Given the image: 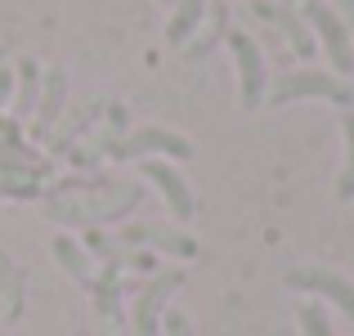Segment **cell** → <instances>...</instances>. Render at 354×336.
<instances>
[{
    "label": "cell",
    "instance_id": "6da1fadb",
    "mask_svg": "<svg viewBox=\"0 0 354 336\" xmlns=\"http://www.w3.org/2000/svg\"><path fill=\"white\" fill-rule=\"evenodd\" d=\"M301 99H323V104H337L341 112L354 108V86L337 72H323V68H292V72H278L269 77V108H287V104H301Z\"/></svg>",
    "mask_w": 354,
    "mask_h": 336
},
{
    "label": "cell",
    "instance_id": "9c48e42d",
    "mask_svg": "<svg viewBox=\"0 0 354 336\" xmlns=\"http://www.w3.org/2000/svg\"><path fill=\"white\" fill-rule=\"evenodd\" d=\"M139 175H144V180H148V184H153V189L166 198V207H171V216L180 220V224L198 216V198H193L189 180L180 175V166L162 162V157H148V162H139Z\"/></svg>",
    "mask_w": 354,
    "mask_h": 336
},
{
    "label": "cell",
    "instance_id": "d6986e66",
    "mask_svg": "<svg viewBox=\"0 0 354 336\" xmlns=\"http://www.w3.org/2000/svg\"><path fill=\"white\" fill-rule=\"evenodd\" d=\"M296 323H301V336H337L332 332L328 310H323V301H310V296L296 305Z\"/></svg>",
    "mask_w": 354,
    "mask_h": 336
},
{
    "label": "cell",
    "instance_id": "9a60e30c",
    "mask_svg": "<svg viewBox=\"0 0 354 336\" xmlns=\"http://www.w3.org/2000/svg\"><path fill=\"white\" fill-rule=\"evenodd\" d=\"M207 5H211V0H175V5H171V23H166V41L184 50V45L198 36L202 18H207Z\"/></svg>",
    "mask_w": 354,
    "mask_h": 336
},
{
    "label": "cell",
    "instance_id": "44dd1931",
    "mask_svg": "<svg viewBox=\"0 0 354 336\" xmlns=\"http://www.w3.org/2000/svg\"><path fill=\"white\" fill-rule=\"evenodd\" d=\"M332 9H337V18L346 23V32H350V41H354V0H328Z\"/></svg>",
    "mask_w": 354,
    "mask_h": 336
},
{
    "label": "cell",
    "instance_id": "8fae6325",
    "mask_svg": "<svg viewBox=\"0 0 354 336\" xmlns=\"http://www.w3.org/2000/svg\"><path fill=\"white\" fill-rule=\"evenodd\" d=\"M63 104H68V72L50 68L41 77V99H36V112H32V135L36 139H50V130L63 117Z\"/></svg>",
    "mask_w": 354,
    "mask_h": 336
},
{
    "label": "cell",
    "instance_id": "cb8c5ba5",
    "mask_svg": "<svg viewBox=\"0 0 354 336\" xmlns=\"http://www.w3.org/2000/svg\"><path fill=\"white\" fill-rule=\"evenodd\" d=\"M287 5H296V0H287Z\"/></svg>",
    "mask_w": 354,
    "mask_h": 336
},
{
    "label": "cell",
    "instance_id": "ffe728a7",
    "mask_svg": "<svg viewBox=\"0 0 354 336\" xmlns=\"http://www.w3.org/2000/svg\"><path fill=\"white\" fill-rule=\"evenodd\" d=\"M162 336H198V328H193V319L184 310H166L162 319Z\"/></svg>",
    "mask_w": 354,
    "mask_h": 336
},
{
    "label": "cell",
    "instance_id": "4fadbf2b",
    "mask_svg": "<svg viewBox=\"0 0 354 336\" xmlns=\"http://www.w3.org/2000/svg\"><path fill=\"white\" fill-rule=\"evenodd\" d=\"M41 63L36 59H18V68H14V121H27L36 112V99H41Z\"/></svg>",
    "mask_w": 354,
    "mask_h": 336
},
{
    "label": "cell",
    "instance_id": "7402d4cb",
    "mask_svg": "<svg viewBox=\"0 0 354 336\" xmlns=\"http://www.w3.org/2000/svg\"><path fill=\"white\" fill-rule=\"evenodd\" d=\"M9 99H14V72H9V68H0V108H5Z\"/></svg>",
    "mask_w": 354,
    "mask_h": 336
},
{
    "label": "cell",
    "instance_id": "ba28073f",
    "mask_svg": "<svg viewBox=\"0 0 354 336\" xmlns=\"http://www.w3.org/2000/svg\"><path fill=\"white\" fill-rule=\"evenodd\" d=\"M144 193L135 184H113L108 198H95V202H77V207H63V202H45L54 220H68V224H108V220H121Z\"/></svg>",
    "mask_w": 354,
    "mask_h": 336
},
{
    "label": "cell",
    "instance_id": "7a4b0ae2",
    "mask_svg": "<svg viewBox=\"0 0 354 336\" xmlns=\"http://www.w3.org/2000/svg\"><path fill=\"white\" fill-rule=\"evenodd\" d=\"M229 54H234V72H238V108L242 112H256L269 95V63H265V50L251 32L242 27H229L225 36Z\"/></svg>",
    "mask_w": 354,
    "mask_h": 336
},
{
    "label": "cell",
    "instance_id": "8992f818",
    "mask_svg": "<svg viewBox=\"0 0 354 336\" xmlns=\"http://www.w3.org/2000/svg\"><path fill=\"white\" fill-rule=\"evenodd\" d=\"M283 283L292 287V292H305L310 301L337 305V310L354 323V283H350L346 274H337V269H323V265H301V269H287Z\"/></svg>",
    "mask_w": 354,
    "mask_h": 336
},
{
    "label": "cell",
    "instance_id": "7c38bea8",
    "mask_svg": "<svg viewBox=\"0 0 354 336\" xmlns=\"http://www.w3.org/2000/svg\"><path fill=\"white\" fill-rule=\"evenodd\" d=\"M229 27H234V23H229V5H225V0H211V5H207V18H202V27H198V36L184 45V59H189V63L207 59V54L229 36Z\"/></svg>",
    "mask_w": 354,
    "mask_h": 336
},
{
    "label": "cell",
    "instance_id": "2e32d148",
    "mask_svg": "<svg viewBox=\"0 0 354 336\" xmlns=\"http://www.w3.org/2000/svg\"><path fill=\"white\" fill-rule=\"evenodd\" d=\"M121 269L117 265H104V274H99L95 283V314L104 323H121Z\"/></svg>",
    "mask_w": 354,
    "mask_h": 336
},
{
    "label": "cell",
    "instance_id": "603a6c76",
    "mask_svg": "<svg viewBox=\"0 0 354 336\" xmlns=\"http://www.w3.org/2000/svg\"><path fill=\"white\" fill-rule=\"evenodd\" d=\"M157 5H175V0H157Z\"/></svg>",
    "mask_w": 354,
    "mask_h": 336
},
{
    "label": "cell",
    "instance_id": "3957f363",
    "mask_svg": "<svg viewBox=\"0 0 354 336\" xmlns=\"http://www.w3.org/2000/svg\"><path fill=\"white\" fill-rule=\"evenodd\" d=\"M301 18L310 23L319 50L328 54L332 72H337V77H350V72H354V41H350L346 23L337 18V9H332L328 0H301Z\"/></svg>",
    "mask_w": 354,
    "mask_h": 336
},
{
    "label": "cell",
    "instance_id": "e0dca14e",
    "mask_svg": "<svg viewBox=\"0 0 354 336\" xmlns=\"http://www.w3.org/2000/svg\"><path fill=\"white\" fill-rule=\"evenodd\" d=\"M23 296H27L23 269L9 256H0V314H5V319H18V314H23Z\"/></svg>",
    "mask_w": 354,
    "mask_h": 336
},
{
    "label": "cell",
    "instance_id": "277c9868",
    "mask_svg": "<svg viewBox=\"0 0 354 336\" xmlns=\"http://www.w3.org/2000/svg\"><path fill=\"white\" fill-rule=\"evenodd\" d=\"M184 287V269H157L130 301V328L135 336H162V319L171 310V296Z\"/></svg>",
    "mask_w": 354,
    "mask_h": 336
},
{
    "label": "cell",
    "instance_id": "30bf717a",
    "mask_svg": "<svg viewBox=\"0 0 354 336\" xmlns=\"http://www.w3.org/2000/svg\"><path fill=\"white\" fill-rule=\"evenodd\" d=\"M126 247H153L162 251V256H175V260H193L198 256V238L184 229H175V224H121L117 233Z\"/></svg>",
    "mask_w": 354,
    "mask_h": 336
},
{
    "label": "cell",
    "instance_id": "5bb4252c",
    "mask_svg": "<svg viewBox=\"0 0 354 336\" xmlns=\"http://www.w3.org/2000/svg\"><path fill=\"white\" fill-rule=\"evenodd\" d=\"M50 251H54L59 269L72 278V283H81V287L95 283V269H90V251H86V242H77V238H68V233H59V238L50 242Z\"/></svg>",
    "mask_w": 354,
    "mask_h": 336
},
{
    "label": "cell",
    "instance_id": "ac0fdd59",
    "mask_svg": "<svg viewBox=\"0 0 354 336\" xmlns=\"http://www.w3.org/2000/svg\"><path fill=\"white\" fill-rule=\"evenodd\" d=\"M341 144H346V162H341V175H337V198L341 202H354V108L341 112Z\"/></svg>",
    "mask_w": 354,
    "mask_h": 336
},
{
    "label": "cell",
    "instance_id": "52a82bcc",
    "mask_svg": "<svg viewBox=\"0 0 354 336\" xmlns=\"http://www.w3.org/2000/svg\"><path fill=\"white\" fill-rule=\"evenodd\" d=\"M247 9H251V18H260V23L274 27V36L283 45H292L296 59H314V54H319V41H314L310 23L301 18L296 5H287V0H251Z\"/></svg>",
    "mask_w": 354,
    "mask_h": 336
},
{
    "label": "cell",
    "instance_id": "5b68a950",
    "mask_svg": "<svg viewBox=\"0 0 354 336\" xmlns=\"http://www.w3.org/2000/svg\"><path fill=\"white\" fill-rule=\"evenodd\" d=\"M108 157H121V162H148V157H162V162H189L193 144L171 126H139L130 135H121L113 144Z\"/></svg>",
    "mask_w": 354,
    "mask_h": 336
}]
</instances>
